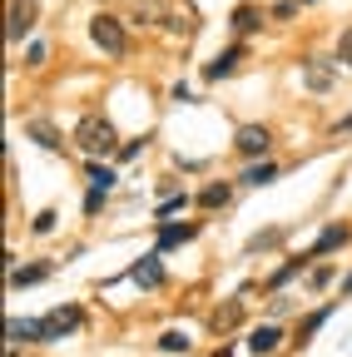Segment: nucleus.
I'll use <instances>...</instances> for the list:
<instances>
[{"label": "nucleus", "mask_w": 352, "mask_h": 357, "mask_svg": "<svg viewBox=\"0 0 352 357\" xmlns=\"http://www.w3.org/2000/svg\"><path fill=\"white\" fill-rule=\"evenodd\" d=\"M75 144L90 154V159H105V154H114V124L105 119V114H84L79 124H75Z\"/></svg>", "instance_id": "f257e3e1"}, {"label": "nucleus", "mask_w": 352, "mask_h": 357, "mask_svg": "<svg viewBox=\"0 0 352 357\" xmlns=\"http://www.w3.org/2000/svg\"><path fill=\"white\" fill-rule=\"evenodd\" d=\"M90 40L100 45L105 55H124V50H129V40H124V25H119L114 15H95V20H90Z\"/></svg>", "instance_id": "f03ea898"}, {"label": "nucleus", "mask_w": 352, "mask_h": 357, "mask_svg": "<svg viewBox=\"0 0 352 357\" xmlns=\"http://www.w3.org/2000/svg\"><path fill=\"white\" fill-rule=\"evenodd\" d=\"M79 323H84L79 307H55V312H45V318H40V337H45V342H60V337L75 333Z\"/></svg>", "instance_id": "7ed1b4c3"}, {"label": "nucleus", "mask_w": 352, "mask_h": 357, "mask_svg": "<svg viewBox=\"0 0 352 357\" xmlns=\"http://www.w3.org/2000/svg\"><path fill=\"white\" fill-rule=\"evenodd\" d=\"M332 60H323V55H313V60H303V84L313 89V95H328L332 89Z\"/></svg>", "instance_id": "20e7f679"}, {"label": "nucleus", "mask_w": 352, "mask_h": 357, "mask_svg": "<svg viewBox=\"0 0 352 357\" xmlns=\"http://www.w3.org/2000/svg\"><path fill=\"white\" fill-rule=\"evenodd\" d=\"M129 278H135L139 288H159V283H164V263H159V248H154V253H144L135 268H129Z\"/></svg>", "instance_id": "39448f33"}, {"label": "nucleus", "mask_w": 352, "mask_h": 357, "mask_svg": "<svg viewBox=\"0 0 352 357\" xmlns=\"http://www.w3.org/2000/svg\"><path fill=\"white\" fill-rule=\"evenodd\" d=\"M234 144H238V154H268V144H273V134L263 129V124H243Z\"/></svg>", "instance_id": "423d86ee"}, {"label": "nucleus", "mask_w": 352, "mask_h": 357, "mask_svg": "<svg viewBox=\"0 0 352 357\" xmlns=\"http://www.w3.org/2000/svg\"><path fill=\"white\" fill-rule=\"evenodd\" d=\"M238 60H248V50H243V45H229V50L218 55V60H208V65H204V79H224V75H234V70H238Z\"/></svg>", "instance_id": "0eeeda50"}, {"label": "nucleus", "mask_w": 352, "mask_h": 357, "mask_svg": "<svg viewBox=\"0 0 352 357\" xmlns=\"http://www.w3.org/2000/svg\"><path fill=\"white\" fill-rule=\"evenodd\" d=\"M352 238V229H347V223H328V229L318 234V243L313 248H307V258H323V253H332V248H342Z\"/></svg>", "instance_id": "6e6552de"}, {"label": "nucleus", "mask_w": 352, "mask_h": 357, "mask_svg": "<svg viewBox=\"0 0 352 357\" xmlns=\"http://www.w3.org/2000/svg\"><path fill=\"white\" fill-rule=\"evenodd\" d=\"M199 234V223H159V248H179Z\"/></svg>", "instance_id": "1a4fd4ad"}, {"label": "nucleus", "mask_w": 352, "mask_h": 357, "mask_svg": "<svg viewBox=\"0 0 352 357\" xmlns=\"http://www.w3.org/2000/svg\"><path fill=\"white\" fill-rule=\"evenodd\" d=\"M25 134L40 144V149H50V154H60V134H55V124H45V119H30L25 124Z\"/></svg>", "instance_id": "9d476101"}, {"label": "nucleus", "mask_w": 352, "mask_h": 357, "mask_svg": "<svg viewBox=\"0 0 352 357\" xmlns=\"http://www.w3.org/2000/svg\"><path fill=\"white\" fill-rule=\"evenodd\" d=\"M10 342H45L40 337V318H10Z\"/></svg>", "instance_id": "9b49d317"}, {"label": "nucleus", "mask_w": 352, "mask_h": 357, "mask_svg": "<svg viewBox=\"0 0 352 357\" xmlns=\"http://www.w3.org/2000/svg\"><path fill=\"white\" fill-rule=\"evenodd\" d=\"M273 178H278V164H268V159L253 164V169H243V184L248 189H263V184H273Z\"/></svg>", "instance_id": "f8f14e48"}, {"label": "nucleus", "mask_w": 352, "mask_h": 357, "mask_svg": "<svg viewBox=\"0 0 352 357\" xmlns=\"http://www.w3.org/2000/svg\"><path fill=\"white\" fill-rule=\"evenodd\" d=\"M40 278H50V268L45 263H30V268H10V288H30Z\"/></svg>", "instance_id": "ddd939ff"}, {"label": "nucleus", "mask_w": 352, "mask_h": 357, "mask_svg": "<svg viewBox=\"0 0 352 357\" xmlns=\"http://www.w3.org/2000/svg\"><path fill=\"white\" fill-rule=\"evenodd\" d=\"M278 342H283V333H278V328H253V337H248V347H253L258 357H263V352H273Z\"/></svg>", "instance_id": "4468645a"}, {"label": "nucleus", "mask_w": 352, "mask_h": 357, "mask_svg": "<svg viewBox=\"0 0 352 357\" xmlns=\"http://www.w3.org/2000/svg\"><path fill=\"white\" fill-rule=\"evenodd\" d=\"M30 25H35V10H30V6H15V10H10V40H25Z\"/></svg>", "instance_id": "2eb2a0df"}, {"label": "nucleus", "mask_w": 352, "mask_h": 357, "mask_svg": "<svg viewBox=\"0 0 352 357\" xmlns=\"http://www.w3.org/2000/svg\"><path fill=\"white\" fill-rule=\"evenodd\" d=\"M229 199H234V189H229V184H208V189L199 194V204H204V208H229Z\"/></svg>", "instance_id": "dca6fc26"}, {"label": "nucleus", "mask_w": 352, "mask_h": 357, "mask_svg": "<svg viewBox=\"0 0 352 357\" xmlns=\"http://www.w3.org/2000/svg\"><path fill=\"white\" fill-rule=\"evenodd\" d=\"M84 178H90V189H100V194L114 189V169H105V164H90V174H84Z\"/></svg>", "instance_id": "f3484780"}, {"label": "nucleus", "mask_w": 352, "mask_h": 357, "mask_svg": "<svg viewBox=\"0 0 352 357\" xmlns=\"http://www.w3.org/2000/svg\"><path fill=\"white\" fill-rule=\"evenodd\" d=\"M253 25H263V15H258L253 6H238V10H234V30H238V35H248Z\"/></svg>", "instance_id": "a211bd4d"}, {"label": "nucleus", "mask_w": 352, "mask_h": 357, "mask_svg": "<svg viewBox=\"0 0 352 357\" xmlns=\"http://www.w3.org/2000/svg\"><path fill=\"white\" fill-rule=\"evenodd\" d=\"M179 208H189V194H169V199L154 208V218H159V223H169V213H179Z\"/></svg>", "instance_id": "6ab92c4d"}, {"label": "nucleus", "mask_w": 352, "mask_h": 357, "mask_svg": "<svg viewBox=\"0 0 352 357\" xmlns=\"http://www.w3.org/2000/svg\"><path fill=\"white\" fill-rule=\"evenodd\" d=\"M328 318H332V307H318V312H313V318H307V323H303V333H298V342H307V337H313V333H318V328H323Z\"/></svg>", "instance_id": "aec40b11"}, {"label": "nucleus", "mask_w": 352, "mask_h": 357, "mask_svg": "<svg viewBox=\"0 0 352 357\" xmlns=\"http://www.w3.org/2000/svg\"><path fill=\"white\" fill-rule=\"evenodd\" d=\"M283 238V229H268V234H258V238H248V253H263V248H273Z\"/></svg>", "instance_id": "412c9836"}, {"label": "nucleus", "mask_w": 352, "mask_h": 357, "mask_svg": "<svg viewBox=\"0 0 352 357\" xmlns=\"http://www.w3.org/2000/svg\"><path fill=\"white\" fill-rule=\"evenodd\" d=\"M159 347H164V352H184V347H189V337H184V333H174V328H169V333L159 337Z\"/></svg>", "instance_id": "4be33fe9"}, {"label": "nucleus", "mask_w": 352, "mask_h": 357, "mask_svg": "<svg viewBox=\"0 0 352 357\" xmlns=\"http://www.w3.org/2000/svg\"><path fill=\"white\" fill-rule=\"evenodd\" d=\"M55 218H60L55 208H40V213H35V234H50V229H55Z\"/></svg>", "instance_id": "5701e85b"}, {"label": "nucleus", "mask_w": 352, "mask_h": 357, "mask_svg": "<svg viewBox=\"0 0 352 357\" xmlns=\"http://www.w3.org/2000/svg\"><path fill=\"white\" fill-rule=\"evenodd\" d=\"M213 323H218V328H234V323H238V303H229V307H218V312H213Z\"/></svg>", "instance_id": "b1692460"}, {"label": "nucleus", "mask_w": 352, "mask_h": 357, "mask_svg": "<svg viewBox=\"0 0 352 357\" xmlns=\"http://www.w3.org/2000/svg\"><path fill=\"white\" fill-rule=\"evenodd\" d=\"M337 65H352V30H342L337 40Z\"/></svg>", "instance_id": "393cba45"}, {"label": "nucleus", "mask_w": 352, "mask_h": 357, "mask_svg": "<svg viewBox=\"0 0 352 357\" xmlns=\"http://www.w3.org/2000/svg\"><path fill=\"white\" fill-rule=\"evenodd\" d=\"M169 100H179V105H189V100H194V89H189V84L179 79V84H174V89H169Z\"/></svg>", "instance_id": "a878e982"}, {"label": "nucleus", "mask_w": 352, "mask_h": 357, "mask_svg": "<svg viewBox=\"0 0 352 357\" xmlns=\"http://www.w3.org/2000/svg\"><path fill=\"white\" fill-rule=\"evenodd\" d=\"M328 283H332V268H328V263L313 268V288H328Z\"/></svg>", "instance_id": "bb28decb"}, {"label": "nucleus", "mask_w": 352, "mask_h": 357, "mask_svg": "<svg viewBox=\"0 0 352 357\" xmlns=\"http://www.w3.org/2000/svg\"><path fill=\"white\" fill-rule=\"evenodd\" d=\"M105 208V194L100 189H90V199H84V213H100Z\"/></svg>", "instance_id": "cd10ccee"}, {"label": "nucleus", "mask_w": 352, "mask_h": 357, "mask_svg": "<svg viewBox=\"0 0 352 357\" xmlns=\"http://www.w3.org/2000/svg\"><path fill=\"white\" fill-rule=\"evenodd\" d=\"M342 293H352V273H347V278H342Z\"/></svg>", "instance_id": "c85d7f7f"}, {"label": "nucleus", "mask_w": 352, "mask_h": 357, "mask_svg": "<svg viewBox=\"0 0 352 357\" xmlns=\"http://www.w3.org/2000/svg\"><path fill=\"white\" fill-rule=\"evenodd\" d=\"M303 6H307V0H303Z\"/></svg>", "instance_id": "c756f323"}]
</instances>
